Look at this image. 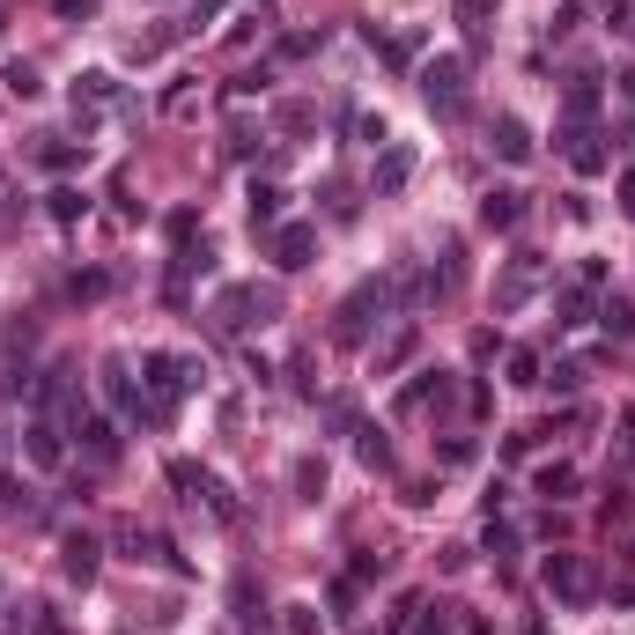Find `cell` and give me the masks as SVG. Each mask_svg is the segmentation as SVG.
Masks as SVG:
<instances>
[{
	"mask_svg": "<svg viewBox=\"0 0 635 635\" xmlns=\"http://www.w3.org/2000/svg\"><path fill=\"white\" fill-rule=\"evenodd\" d=\"M451 399H459V385H451V369H421V377H415L407 391H399L391 407H399V415H429V407H451Z\"/></svg>",
	"mask_w": 635,
	"mask_h": 635,
	"instance_id": "9",
	"label": "cell"
},
{
	"mask_svg": "<svg viewBox=\"0 0 635 635\" xmlns=\"http://www.w3.org/2000/svg\"><path fill=\"white\" fill-rule=\"evenodd\" d=\"M273 318H281V281H237V289L215 295L222 333H251V325H273Z\"/></svg>",
	"mask_w": 635,
	"mask_h": 635,
	"instance_id": "1",
	"label": "cell"
},
{
	"mask_svg": "<svg viewBox=\"0 0 635 635\" xmlns=\"http://www.w3.org/2000/svg\"><path fill=\"white\" fill-rule=\"evenodd\" d=\"M555 148H562L584 177H599V171L613 163V148H606V133H599V126H562V141H555Z\"/></svg>",
	"mask_w": 635,
	"mask_h": 635,
	"instance_id": "8",
	"label": "cell"
},
{
	"mask_svg": "<svg viewBox=\"0 0 635 635\" xmlns=\"http://www.w3.org/2000/svg\"><path fill=\"white\" fill-rule=\"evenodd\" d=\"M222 8H229V0H193V23H215Z\"/></svg>",
	"mask_w": 635,
	"mask_h": 635,
	"instance_id": "42",
	"label": "cell"
},
{
	"mask_svg": "<svg viewBox=\"0 0 635 635\" xmlns=\"http://www.w3.org/2000/svg\"><path fill=\"white\" fill-rule=\"evenodd\" d=\"M281 613H289V621H281L289 635H318V628H325V613H318V606H281Z\"/></svg>",
	"mask_w": 635,
	"mask_h": 635,
	"instance_id": "31",
	"label": "cell"
},
{
	"mask_svg": "<svg viewBox=\"0 0 635 635\" xmlns=\"http://www.w3.org/2000/svg\"><path fill=\"white\" fill-rule=\"evenodd\" d=\"M74 104H119V82H111V67H89L82 82H74Z\"/></svg>",
	"mask_w": 635,
	"mask_h": 635,
	"instance_id": "21",
	"label": "cell"
},
{
	"mask_svg": "<svg viewBox=\"0 0 635 635\" xmlns=\"http://www.w3.org/2000/svg\"><path fill=\"white\" fill-rule=\"evenodd\" d=\"M82 155H89V148H74V141H45V148H37V163H45V171H74Z\"/></svg>",
	"mask_w": 635,
	"mask_h": 635,
	"instance_id": "27",
	"label": "cell"
},
{
	"mask_svg": "<svg viewBox=\"0 0 635 635\" xmlns=\"http://www.w3.org/2000/svg\"><path fill=\"white\" fill-rule=\"evenodd\" d=\"M517 215H525V193H488L481 200V222H488V229H517Z\"/></svg>",
	"mask_w": 635,
	"mask_h": 635,
	"instance_id": "20",
	"label": "cell"
},
{
	"mask_svg": "<svg viewBox=\"0 0 635 635\" xmlns=\"http://www.w3.org/2000/svg\"><path fill=\"white\" fill-rule=\"evenodd\" d=\"M222 148H229V155H237V163H245L251 148H259V133H251V126H229V141H222Z\"/></svg>",
	"mask_w": 635,
	"mask_h": 635,
	"instance_id": "38",
	"label": "cell"
},
{
	"mask_svg": "<svg viewBox=\"0 0 635 635\" xmlns=\"http://www.w3.org/2000/svg\"><path fill=\"white\" fill-rule=\"evenodd\" d=\"M245 215H251V229H273V222H281V193H273L267 177H251V193H245Z\"/></svg>",
	"mask_w": 635,
	"mask_h": 635,
	"instance_id": "17",
	"label": "cell"
},
{
	"mask_svg": "<svg viewBox=\"0 0 635 635\" xmlns=\"http://www.w3.org/2000/svg\"><path fill=\"white\" fill-rule=\"evenodd\" d=\"M23 459L37 465V473H60V465H67V429H60V415L30 407V421H23Z\"/></svg>",
	"mask_w": 635,
	"mask_h": 635,
	"instance_id": "6",
	"label": "cell"
},
{
	"mask_svg": "<svg viewBox=\"0 0 635 635\" xmlns=\"http://www.w3.org/2000/svg\"><path fill=\"white\" fill-rule=\"evenodd\" d=\"M8 89H15V97H37V89H45V82H37V67H30V60H15V67H8Z\"/></svg>",
	"mask_w": 635,
	"mask_h": 635,
	"instance_id": "33",
	"label": "cell"
},
{
	"mask_svg": "<svg viewBox=\"0 0 635 635\" xmlns=\"http://www.w3.org/2000/svg\"><path fill=\"white\" fill-rule=\"evenodd\" d=\"M104 399H111L126 421L141 415V391H133V377H126V355H104Z\"/></svg>",
	"mask_w": 635,
	"mask_h": 635,
	"instance_id": "14",
	"label": "cell"
},
{
	"mask_svg": "<svg viewBox=\"0 0 635 635\" xmlns=\"http://www.w3.org/2000/svg\"><path fill=\"white\" fill-rule=\"evenodd\" d=\"M407 177H415V141H385V155H377V193H407Z\"/></svg>",
	"mask_w": 635,
	"mask_h": 635,
	"instance_id": "13",
	"label": "cell"
},
{
	"mask_svg": "<svg viewBox=\"0 0 635 635\" xmlns=\"http://www.w3.org/2000/svg\"><path fill=\"white\" fill-rule=\"evenodd\" d=\"M539 281H547V267H539V251H517L510 267H503V281H495V311L510 318V311H525L539 295Z\"/></svg>",
	"mask_w": 635,
	"mask_h": 635,
	"instance_id": "7",
	"label": "cell"
},
{
	"mask_svg": "<svg viewBox=\"0 0 635 635\" xmlns=\"http://www.w3.org/2000/svg\"><path fill=\"white\" fill-rule=\"evenodd\" d=\"M599 325H606V341H635V303L628 295H606V303H599Z\"/></svg>",
	"mask_w": 635,
	"mask_h": 635,
	"instance_id": "18",
	"label": "cell"
},
{
	"mask_svg": "<svg viewBox=\"0 0 635 635\" xmlns=\"http://www.w3.org/2000/svg\"><path fill=\"white\" fill-rule=\"evenodd\" d=\"M539 584L555 591L562 606H591V599H599V577H591L584 555H547V562H539Z\"/></svg>",
	"mask_w": 635,
	"mask_h": 635,
	"instance_id": "5",
	"label": "cell"
},
{
	"mask_svg": "<svg viewBox=\"0 0 635 635\" xmlns=\"http://www.w3.org/2000/svg\"><path fill=\"white\" fill-rule=\"evenodd\" d=\"M311 251H318V222H281V229H273V267L281 273H303Z\"/></svg>",
	"mask_w": 635,
	"mask_h": 635,
	"instance_id": "10",
	"label": "cell"
},
{
	"mask_svg": "<svg viewBox=\"0 0 635 635\" xmlns=\"http://www.w3.org/2000/svg\"><path fill=\"white\" fill-rule=\"evenodd\" d=\"M488 141H495V155H503V163H532V126L517 119V111H495Z\"/></svg>",
	"mask_w": 635,
	"mask_h": 635,
	"instance_id": "12",
	"label": "cell"
},
{
	"mask_svg": "<svg viewBox=\"0 0 635 635\" xmlns=\"http://www.w3.org/2000/svg\"><path fill=\"white\" fill-rule=\"evenodd\" d=\"M621 215L635 222V163H628V177H621Z\"/></svg>",
	"mask_w": 635,
	"mask_h": 635,
	"instance_id": "41",
	"label": "cell"
},
{
	"mask_svg": "<svg viewBox=\"0 0 635 635\" xmlns=\"http://www.w3.org/2000/svg\"><path fill=\"white\" fill-rule=\"evenodd\" d=\"M584 318H591V289L577 281V289H562V295H555V325H584Z\"/></svg>",
	"mask_w": 635,
	"mask_h": 635,
	"instance_id": "26",
	"label": "cell"
},
{
	"mask_svg": "<svg viewBox=\"0 0 635 635\" xmlns=\"http://www.w3.org/2000/svg\"><path fill=\"white\" fill-rule=\"evenodd\" d=\"M532 488L547 495V503H562V495H577V465H539V473H532Z\"/></svg>",
	"mask_w": 635,
	"mask_h": 635,
	"instance_id": "24",
	"label": "cell"
},
{
	"mask_svg": "<svg viewBox=\"0 0 635 635\" xmlns=\"http://www.w3.org/2000/svg\"><path fill=\"white\" fill-rule=\"evenodd\" d=\"M185 104H193V74H177L171 89H163V111H185Z\"/></svg>",
	"mask_w": 635,
	"mask_h": 635,
	"instance_id": "37",
	"label": "cell"
},
{
	"mask_svg": "<svg viewBox=\"0 0 635 635\" xmlns=\"http://www.w3.org/2000/svg\"><path fill=\"white\" fill-rule=\"evenodd\" d=\"M251 97H267V67H259V74H237V82H229V104H251Z\"/></svg>",
	"mask_w": 635,
	"mask_h": 635,
	"instance_id": "32",
	"label": "cell"
},
{
	"mask_svg": "<svg viewBox=\"0 0 635 635\" xmlns=\"http://www.w3.org/2000/svg\"><path fill=\"white\" fill-rule=\"evenodd\" d=\"M200 481H207V473H200L193 459H171V488H200Z\"/></svg>",
	"mask_w": 635,
	"mask_h": 635,
	"instance_id": "39",
	"label": "cell"
},
{
	"mask_svg": "<svg viewBox=\"0 0 635 635\" xmlns=\"http://www.w3.org/2000/svg\"><path fill=\"white\" fill-rule=\"evenodd\" d=\"M481 547H488L495 562H510V555H517V525H495V517H488V539H481Z\"/></svg>",
	"mask_w": 635,
	"mask_h": 635,
	"instance_id": "29",
	"label": "cell"
},
{
	"mask_svg": "<svg viewBox=\"0 0 635 635\" xmlns=\"http://www.w3.org/2000/svg\"><path fill=\"white\" fill-rule=\"evenodd\" d=\"M473 451H481L473 437H443V465H473Z\"/></svg>",
	"mask_w": 635,
	"mask_h": 635,
	"instance_id": "36",
	"label": "cell"
},
{
	"mask_svg": "<svg viewBox=\"0 0 635 635\" xmlns=\"http://www.w3.org/2000/svg\"><path fill=\"white\" fill-rule=\"evenodd\" d=\"M45 207H52V222H82L89 215V193H82V185H52Z\"/></svg>",
	"mask_w": 635,
	"mask_h": 635,
	"instance_id": "25",
	"label": "cell"
},
{
	"mask_svg": "<svg viewBox=\"0 0 635 635\" xmlns=\"http://www.w3.org/2000/svg\"><path fill=\"white\" fill-rule=\"evenodd\" d=\"M415 635H451V621H443V606H437V613L421 606V621H415Z\"/></svg>",
	"mask_w": 635,
	"mask_h": 635,
	"instance_id": "40",
	"label": "cell"
},
{
	"mask_svg": "<svg viewBox=\"0 0 635 635\" xmlns=\"http://www.w3.org/2000/svg\"><path fill=\"white\" fill-rule=\"evenodd\" d=\"M591 369H599V363H562L555 377H539V385H555V391H584V377H591Z\"/></svg>",
	"mask_w": 635,
	"mask_h": 635,
	"instance_id": "30",
	"label": "cell"
},
{
	"mask_svg": "<svg viewBox=\"0 0 635 635\" xmlns=\"http://www.w3.org/2000/svg\"><path fill=\"white\" fill-rule=\"evenodd\" d=\"M391 311V281L377 273V281H355L347 289V303H341V318H333V347H363L369 341V325Z\"/></svg>",
	"mask_w": 635,
	"mask_h": 635,
	"instance_id": "2",
	"label": "cell"
},
{
	"mask_svg": "<svg viewBox=\"0 0 635 635\" xmlns=\"http://www.w3.org/2000/svg\"><path fill=\"white\" fill-rule=\"evenodd\" d=\"M488 15H495V0H459V23L473 30V37H481V30H488Z\"/></svg>",
	"mask_w": 635,
	"mask_h": 635,
	"instance_id": "34",
	"label": "cell"
},
{
	"mask_svg": "<svg viewBox=\"0 0 635 635\" xmlns=\"http://www.w3.org/2000/svg\"><path fill=\"white\" fill-rule=\"evenodd\" d=\"M510 385H517V391L539 385V355H532V347H510Z\"/></svg>",
	"mask_w": 635,
	"mask_h": 635,
	"instance_id": "28",
	"label": "cell"
},
{
	"mask_svg": "<svg viewBox=\"0 0 635 635\" xmlns=\"http://www.w3.org/2000/svg\"><path fill=\"white\" fill-rule=\"evenodd\" d=\"M289 481H295V495H303V503H318V495H325V459H311V451H303V459L289 465Z\"/></svg>",
	"mask_w": 635,
	"mask_h": 635,
	"instance_id": "23",
	"label": "cell"
},
{
	"mask_svg": "<svg viewBox=\"0 0 635 635\" xmlns=\"http://www.w3.org/2000/svg\"><path fill=\"white\" fill-rule=\"evenodd\" d=\"M0 37H8V8H0Z\"/></svg>",
	"mask_w": 635,
	"mask_h": 635,
	"instance_id": "45",
	"label": "cell"
},
{
	"mask_svg": "<svg viewBox=\"0 0 635 635\" xmlns=\"http://www.w3.org/2000/svg\"><path fill=\"white\" fill-rule=\"evenodd\" d=\"M415 347H421V333H415V325H399V333H391V341L377 347V363H369V369H377V377H391V369H407V363H415Z\"/></svg>",
	"mask_w": 635,
	"mask_h": 635,
	"instance_id": "15",
	"label": "cell"
},
{
	"mask_svg": "<svg viewBox=\"0 0 635 635\" xmlns=\"http://www.w3.org/2000/svg\"><path fill=\"white\" fill-rule=\"evenodd\" d=\"M200 377H207V369H200L193 355H171V347L141 355V385H148V399H171V407H177V391H200Z\"/></svg>",
	"mask_w": 635,
	"mask_h": 635,
	"instance_id": "3",
	"label": "cell"
},
{
	"mask_svg": "<svg viewBox=\"0 0 635 635\" xmlns=\"http://www.w3.org/2000/svg\"><path fill=\"white\" fill-rule=\"evenodd\" d=\"M415 89H421V104H437V111H459V104H465V60H459V52H437V60H421V67H415Z\"/></svg>",
	"mask_w": 635,
	"mask_h": 635,
	"instance_id": "4",
	"label": "cell"
},
{
	"mask_svg": "<svg viewBox=\"0 0 635 635\" xmlns=\"http://www.w3.org/2000/svg\"><path fill=\"white\" fill-rule=\"evenodd\" d=\"M0 200H8V193H0Z\"/></svg>",
	"mask_w": 635,
	"mask_h": 635,
	"instance_id": "46",
	"label": "cell"
},
{
	"mask_svg": "<svg viewBox=\"0 0 635 635\" xmlns=\"http://www.w3.org/2000/svg\"><path fill=\"white\" fill-rule=\"evenodd\" d=\"M97 569H104V539L97 532H67L60 539V577H67V584H89Z\"/></svg>",
	"mask_w": 635,
	"mask_h": 635,
	"instance_id": "11",
	"label": "cell"
},
{
	"mask_svg": "<svg viewBox=\"0 0 635 635\" xmlns=\"http://www.w3.org/2000/svg\"><path fill=\"white\" fill-rule=\"evenodd\" d=\"M355 459H363L369 473H391V437L385 429H355Z\"/></svg>",
	"mask_w": 635,
	"mask_h": 635,
	"instance_id": "19",
	"label": "cell"
},
{
	"mask_svg": "<svg viewBox=\"0 0 635 635\" xmlns=\"http://www.w3.org/2000/svg\"><path fill=\"white\" fill-rule=\"evenodd\" d=\"M0 451H8V421H0Z\"/></svg>",
	"mask_w": 635,
	"mask_h": 635,
	"instance_id": "44",
	"label": "cell"
},
{
	"mask_svg": "<svg viewBox=\"0 0 635 635\" xmlns=\"http://www.w3.org/2000/svg\"><path fill=\"white\" fill-rule=\"evenodd\" d=\"M377 45V60H385L391 74H415V52H421V30H407V37H369Z\"/></svg>",
	"mask_w": 635,
	"mask_h": 635,
	"instance_id": "16",
	"label": "cell"
},
{
	"mask_svg": "<svg viewBox=\"0 0 635 635\" xmlns=\"http://www.w3.org/2000/svg\"><path fill=\"white\" fill-rule=\"evenodd\" d=\"M606 23H613V30H621V37L635 45V0H606Z\"/></svg>",
	"mask_w": 635,
	"mask_h": 635,
	"instance_id": "35",
	"label": "cell"
},
{
	"mask_svg": "<svg viewBox=\"0 0 635 635\" xmlns=\"http://www.w3.org/2000/svg\"><path fill=\"white\" fill-rule=\"evenodd\" d=\"M30 635H67V628H60V621H52V613L37 606V621H30Z\"/></svg>",
	"mask_w": 635,
	"mask_h": 635,
	"instance_id": "43",
	"label": "cell"
},
{
	"mask_svg": "<svg viewBox=\"0 0 635 635\" xmlns=\"http://www.w3.org/2000/svg\"><path fill=\"white\" fill-rule=\"evenodd\" d=\"M591 111H599V74H577L569 82V126H591Z\"/></svg>",
	"mask_w": 635,
	"mask_h": 635,
	"instance_id": "22",
	"label": "cell"
}]
</instances>
